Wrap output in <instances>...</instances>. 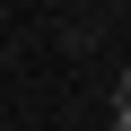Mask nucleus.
Returning <instances> with one entry per match:
<instances>
[{
	"label": "nucleus",
	"instance_id": "obj_1",
	"mask_svg": "<svg viewBox=\"0 0 131 131\" xmlns=\"http://www.w3.org/2000/svg\"><path fill=\"white\" fill-rule=\"evenodd\" d=\"M122 105H131V70H122Z\"/></svg>",
	"mask_w": 131,
	"mask_h": 131
}]
</instances>
